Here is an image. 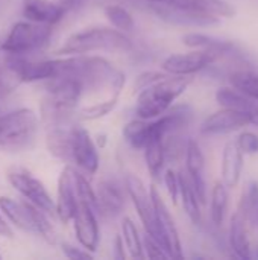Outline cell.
<instances>
[{"instance_id": "1", "label": "cell", "mask_w": 258, "mask_h": 260, "mask_svg": "<svg viewBox=\"0 0 258 260\" xmlns=\"http://www.w3.org/2000/svg\"><path fill=\"white\" fill-rule=\"evenodd\" d=\"M56 76H70L79 81L84 90L108 88L113 94H120L125 87V73L116 69L109 61L102 56L73 55L65 59H55Z\"/></svg>"}, {"instance_id": "2", "label": "cell", "mask_w": 258, "mask_h": 260, "mask_svg": "<svg viewBox=\"0 0 258 260\" xmlns=\"http://www.w3.org/2000/svg\"><path fill=\"white\" fill-rule=\"evenodd\" d=\"M192 84L190 76H173L167 78L143 88L138 91L135 114L140 119L152 120L167 113L173 102L189 88Z\"/></svg>"}, {"instance_id": "3", "label": "cell", "mask_w": 258, "mask_h": 260, "mask_svg": "<svg viewBox=\"0 0 258 260\" xmlns=\"http://www.w3.org/2000/svg\"><path fill=\"white\" fill-rule=\"evenodd\" d=\"M132 41L125 32L111 27H88L70 35L56 50L58 55H85L90 52H128Z\"/></svg>"}, {"instance_id": "4", "label": "cell", "mask_w": 258, "mask_h": 260, "mask_svg": "<svg viewBox=\"0 0 258 260\" xmlns=\"http://www.w3.org/2000/svg\"><path fill=\"white\" fill-rule=\"evenodd\" d=\"M0 209L6 215V218L20 230L36 235L49 244H53L56 241V233L52 224L47 221L46 213L32 203H18L12 198L2 197Z\"/></svg>"}, {"instance_id": "5", "label": "cell", "mask_w": 258, "mask_h": 260, "mask_svg": "<svg viewBox=\"0 0 258 260\" xmlns=\"http://www.w3.org/2000/svg\"><path fill=\"white\" fill-rule=\"evenodd\" d=\"M36 117L27 110H15L0 117V148L6 151H23L35 137Z\"/></svg>"}, {"instance_id": "6", "label": "cell", "mask_w": 258, "mask_h": 260, "mask_svg": "<svg viewBox=\"0 0 258 260\" xmlns=\"http://www.w3.org/2000/svg\"><path fill=\"white\" fill-rule=\"evenodd\" d=\"M50 35L52 29L49 24L20 21L12 26L11 32L2 43V50L12 55L36 52L49 43Z\"/></svg>"}, {"instance_id": "7", "label": "cell", "mask_w": 258, "mask_h": 260, "mask_svg": "<svg viewBox=\"0 0 258 260\" xmlns=\"http://www.w3.org/2000/svg\"><path fill=\"white\" fill-rule=\"evenodd\" d=\"M125 189H126L129 198L132 200V203L135 206V210H137V213L140 216V221H141V224L144 227L146 235L151 236L154 241H157L167 251L163 235H161V230H160V225H158V218H157V212H155V206H154V201H152L151 190H148L144 183L134 174L126 175Z\"/></svg>"}, {"instance_id": "8", "label": "cell", "mask_w": 258, "mask_h": 260, "mask_svg": "<svg viewBox=\"0 0 258 260\" xmlns=\"http://www.w3.org/2000/svg\"><path fill=\"white\" fill-rule=\"evenodd\" d=\"M8 180L17 192H20L29 203L36 206L46 215H56V206L44 184L36 180L27 169L18 166L11 168L8 171Z\"/></svg>"}, {"instance_id": "9", "label": "cell", "mask_w": 258, "mask_h": 260, "mask_svg": "<svg viewBox=\"0 0 258 260\" xmlns=\"http://www.w3.org/2000/svg\"><path fill=\"white\" fill-rule=\"evenodd\" d=\"M220 55L210 50L196 49L187 53H173L161 62V70L173 76H192L210 67Z\"/></svg>"}, {"instance_id": "10", "label": "cell", "mask_w": 258, "mask_h": 260, "mask_svg": "<svg viewBox=\"0 0 258 260\" xmlns=\"http://www.w3.org/2000/svg\"><path fill=\"white\" fill-rule=\"evenodd\" d=\"M146 9L152 12L160 20L178 24V26H213L220 21V18L207 15L184 6L176 5H164V3H144Z\"/></svg>"}, {"instance_id": "11", "label": "cell", "mask_w": 258, "mask_h": 260, "mask_svg": "<svg viewBox=\"0 0 258 260\" xmlns=\"http://www.w3.org/2000/svg\"><path fill=\"white\" fill-rule=\"evenodd\" d=\"M71 161L88 175L99 169V154L91 136L82 126L75 125L71 129Z\"/></svg>"}, {"instance_id": "12", "label": "cell", "mask_w": 258, "mask_h": 260, "mask_svg": "<svg viewBox=\"0 0 258 260\" xmlns=\"http://www.w3.org/2000/svg\"><path fill=\"white\" fill-rule=\"evenodd\" d=\"M149 190L152 195V201H154L157 218H158V225H160L166 248H167L170 257L181 259L182 257V245H181V238H179V232H178V227L175 224V219L170 215V212H169L164 200L161 198L160 192L157 190V187L151 186Z\"/></svg>"}, {"instance_id": "13", "label": "cell", "mask_w": 258, "mask_h": 260, "mask_svg": "<svg viewBox=\"0 0 258 260\" xmlns=\"http://www.w3.org/2000/svg\"><path fill=\"white\" fill-rule=\"evenodd\" d=\"M96 213L97 212L90 204L79 200V204L73 218L75 233H76L79 244L82 245V248L91 253L97 250L99 241H100V232H99V222H97Z\"/></svg>"}, {"instance_id": "14", "label": "cell", "mask_w": 258, "mask_h": 260, "mask_svg": "<svg viewBox=\"0 0 258 260\" xmlns=\"http://www.w3.org/2000/svg\"><path fill=\"white\" fill-rule=\"evenodd\" d=\"M246 125H251L249 117L246 114L222 107V110L213 113L202 122L201 133L204 136H224L239 131Z\"/></svg>"}, {"instance_id": "15", "label": "cell", "mask_w": 258, "mask_h": 260, "mask_svg": "<svg viewBox=\"0 0 258 260\" xmlns=\"http://www.w3.org/2000/svg\"><path fill=\"white\" fill-rule=\"evenodd\" d=\"M75 172L71 168H64L58 180V200H56V215L62 222L73 221L79 197L76 190Z\"/></svg>"}, {"instance_id": "16", "label": "cell", "mask_w": 258, "mask_h": 260, "mask_svg": "<svg viewBox=\"0 0 258 260\" xmlns=\"http://www.w3.org/2000/svg\"><path fill=\"white\" fill-rule=\"evenodd\" d=\"M186 171L192 186L195 187L202 206L207 203V181H205V157L196 140H189L186 146Z\"/></svg>"}, {"instance_id": "17", "label": "cell", "mask_w": 258, "mask_h": 260, "mask_svg": "<svg viewBox=\"0 0 258 260\" xmlns=\"http://www.w3.org/2000/svg\"><path fill=\"white\" fill-rule=\"evenodd\" d=\"M68 8L70 6L65 2L58 3L52 0H24L23 15L33 23L53 26L64 18Z\"/></svg>"}, {"instance_id": "18", "label": "cell", "mask_w": 258, "mask_h": 260, "mask_svg": "<svg viewBox=\"0 0 258 260\" xmlns=\"http://www.w3.org/2000/svg\"><path fill=\"white\" fill-rule=\"evenodd\" d=\"M99 200V213L111 218L119 216L125 209V193L122 186L114 178H105L96 190Z\"/></svg>"}, {"instance_id": "19", "label": "cell", "mask_w": 258, "mask_h": 260, "mask_svg": "<svg viewBox=\"0 0 258 260\" xmlns=\"http://www.w3.org/2000/svg\"><path fill=\"white\" fill-rule=\"evenodd\" d=\"M216 101L220 107L236 110L239 113H243L249 117L251 125L258 117V101L246 96L237 88L222 87L216 91Z\"/></svg>"}, {"instance_id": "20", "label": "cell", "mask_w": 258, "mask_h": 260, "mask_svg": "<svg viewBox=\"0 0 258 260\" xmlns=\"http://www.w3.org/2000/svg\"><path fill=\"white\" fill-rule=\"evenodd\" d=\"M243 171V151L236 140L227 142L222 152V181L228 187H236Z\"/></svg>"}, {"instance_id": "21", "label": "cell", "mask_w": 258, "mask_h": 260, "mask_svg": "<svg viewBox=\"0 0 258 260\" xmlns=\"http://www.w3.org/2000/svg\"><path fill=\"white\" fill-rule=\"evenodd\" d=\"M14 67L17 69L23 82H35L52 79L56 73V62L55 59L49 61H23V59H12Z\"/></svg>"}, {"instance_id": "22", "label": "cell", "mask_w": 258, "mask_h": 260, "mask_svg": "<svg viewBox=\"0 0 258 260\" xmlns=\"http://www.w3.org/2000/svg\"><path fill=\"white\" fill-rule=\"evenodd\" d=\"M230 245L240 259L251 257V244L246 233V219L240 212L234 213L230 225Z\"/></svg>"}, {"instance_id": "23", "label": "cell", "mask_w": 258, "mask_h": 260, "mask_svg": "<svg viewBox=\"0 0 258 260\" xmlns=\"http://www.w3.org/2000/svg\"><path fill=\"white\" fill-rule=\"evenodd\" d=\"M182 43L192 49H202V50H210V52H216L219 55H225L230 53L231 50H234V44L231 41L213 37V35H207V34H199V32H190L186 34L182 37Z\"/></svg>"}, {"instance_id": "24", "label": "cell", "mask_w": 258, "mask_h": 260, "mask_svg": "<svg viewBox=\"0 0 258 260\" xmlns=\"http://www.w3.org/2000/svg\"><path fill=\"white\" fill-rule=\"evenodd\" d=\"M179 197H181L182 207L187 216L190 218V221L195 225H201L202 224V212H201L202 203L195 187L192 186L189 177H184V174H179Z\"/></svg>"}, {"instance_id": "25", "label": "cell", "mask_w": 258, "mask_h": 260, "mask_svg": "<svg viewBox=\"0 0 258 260\" xmlns=\"http://www.w3.org/2000/svg\"><path fill=\"white\" fill-rule=\"evenodd\" d=\"M179 6L198 11L207 15H213L217 18H231L236 15V8L225 0H182Z\"/></svg>"}, {"instance_id": "26", "label": "cell", "mask_w": 258, "mask_h": 260, "mask_svg": "<svg viewBox=\"0 0 258 260\" xmlns=\"http://www.w3.org/2000/svg\"><path fill=\"white\" fill-rule=\"evenodd\" d=\"M144 161L149 174L152 178H160L164 163H166V149H164V139L152 137L148 145L144 146Z\"/></svg>"}, {"instance_id": "27", "label": "cell", "mask_w": 258, "mask_h": 260, "mask_svg": "<svg viewBox=\"0 0 258 260\" xmlns=\"http://www.w3.org/2000/svg\"><path fill=\"white\" fill-rule=\"evenodd\" d=\"M123 139L134 149H144L148 142L151 140V120L137 119L131 120L123 126Z\"/></svg>"}, {"instance_id": "28", "label": "cell", "mask_w": 258, "mask_h": 260, "mask_svg": "<svg viewBox=\"0 0 258 260\" xmlns=\"http://www.w3.org/2000/svg\"><path fill=\"white\" fill-rule=\"evenodd\" d=\"M228 186L222 181L216 183L211 190V201H210V216L211 222L216 227H220L225 221L227 212H228Z\"/></svg>"}, {"instance_id": "29", "label": "cell", "mask_w": 258, "mask_h": 260, "mask_svg": "<svg viewBox=\"0 0 258 260\" xmlns=\"http://www.w3.org/2000/svg\"><path fill=\"white\" fill-rule=\"evenodd\" d=\"M120 229H122V238L125 241V247H126L129 256L134 259H143L144 257V244H143L132 219L123 218Z\"/></svg>"}, {"instance_id": "30", "label": "cell", "mask_w": 258, "mask_h": 260, "mask_svg": "<svg viewBox=\"0 0 258 260\" xmlns=\"http://www.w3.org/2000/svg\"><path fill=\"white\" fill-rule=\"evenodd\" d=\"M230 82L234 88L240 90L246 96L258 101V72L237 70V72L231 73Z\"/></svg>"}, {"instance_id": "31", "label": "cell", "mask_w": 258, "mask_h": 260, "mask_svg": "<svg viewBox=\"0 0 258 260\" xmlns=\"http://www.w3.org/2000/svg\"><path fill=\"white\" fill-rule=\"evenodd\" d=\"M240 213L246 219V222L258 232V183H249L246 192L243 193L242 200V210Z\"/></svg>"}, {"instance_id": "32", "label": "cell", "mask_w": 258, "mask_h": 260, "mask_svg": "<svg viewBox=\"0 0 258 260\" xmlns=\"http://www.w3.org/2000/svg\"><path fill=\"white\" fill-rule=\"evenodd\" d=\"M105 17L108 18V21L119 30L122 32H131L135 27V21L132 14L120 5H106L103 8Z\"/></svg>"}, {"instance_id": "33", "label": "cell", "mask_w": 258, "mask_h": 260, "mask_svg": "<svg viewBox=\"0 0 258 260\" xmlns=\"http://www.w3.org/2000/svg\"><path fill=\"white\" fill-rule=\"evenodd\" d=\"M21 82L23 81L17 69L14 67L12 61H6L5 64H0V105Z\"/></svg>"}, {"instance_id": "34", "label": "cell", "mask_w": 258, "mask_h": 260, "mask_svg": "<svg viewBox=\"0 0 258 260\" xmlns=\"http://www.w3.org/2000/svg\"><path fill=\"white\" fill-rule=\"evenodd\" d=\"M117 102H119V96L111 94L109 99L93 104V105L85 107L84 110H81V117L84 120H96V119L105 117L106 114H109L117 107Z\"/></svg>"}, {"instance_id": "35", "label": "cell", "mask_w": 258, "mask_h": 260, "mask_svg": "<svg viewBox=\"0 0 258 260\" xmlns=\"http://www.w3.org/2000/svg\"><path fill=\"white\" fill-rule=\"evenodd\" d=\"M75 181H76V190H78V197L81 201L90 204L96 212H99V200H97V193L96 190L91 187L90 181L79 172H75Z\"/></svg>"}, {"instance_id": "36", "label": "cell", "mask_w": 258, "mask_h": 260, "mask_svg": "<svg viewBox=\"0 0 258 260\" xmlns=\"http://www.w3.org/2000/svg\"><path fill=\"white\" fill-rule=\"evenodd\" d=\"M167 76H169V73H166L164 70L163 72H157V70L143 72V73H140L137 76V79L134 82V90L141 91L143 88H146V87H149V85H152V84H155V82H158V81H161V79H164Z\"/></svg>"}, {"instance_id": "37", "label": "cell", "mask_w": 258, "mask_h": 260, "mask_svg": "<svg viewBox=\"0 0 258 260\" xmlns=\"http://www.w3.org/2000/svg\"><path fill=\"white\" fill-rule=\"evenodd\" d=\"M163 180H164V184H166V189H167V193H169L172 203L178 204V200H179V175H176L172 169H167L163 175Z\"/></svg>"}, {"instance_id": "38", "label": "cell", "mask_w": 258, "mask_h": 260, "mask_svg": "<svg viewBox=\"0 0 258 260\" xmlns=\"http://www.w3.org/2000/svg\"><path fill=\"white\" fill-rule=\"evenodd\" d=\"M243 154H257L258 152V136L251 131L240 133L239 139L236 140Z\"/></svg>"}, {"instance_id": "39", "label": "cell", "mask_w": 258, "mask_h": 260, "mask_svg": "<svg viewBox=\"0 0 258 260\" xmlns=\"http://www.w3.org/2000/svg\"><path fill=\"white\" fill-rule=\"evenodd\" d=\"M143 244H144V250L148 251V257L149 259H155V260H164V259H169L170 256H169V253L157 242V241H154L151 236H148L146 235V238H144V241H143Z\"/></svg>"}, {"instance_id": "40", "label": "cell", "mask_w": 258, "mask_h": 260, "mask_svg": "<svg viewBox=\"0 0 258 260\" xmlns=\"http://www.w3.org/2000/svg\"><path fill=\"white\" fill-rule=\"evenodd\" d=\"M62 251L64 254L68 257V259L73 260H87V259H93V254L91 251L88 250H82V248H76L73 245H68V244H62Z\"/></svg>"}, {"instance_id": "41", "label": "cell", "mask_w": 258, "mask_h": 260, "mask_svg": "<svg viewBox=\"0 0 258 260\" xmlns=\"http://www.w3.org/2000/svg\"><path fill=\"white\" fill-rule=\"evenodd\" d=\"M123 238L122 236H116V239H114V257L117 260H125V250L123 248H126V247H123Z\"/></svg>"}, {"instance_id": "42", "label": "cell", "mask_w": 258, "mask_h": 260, "mask_svg": "<svg viewBox=\"0 0 258 260\" xmlns=\"http://www.w3.org/2000/svg\"><path fill=\"white\" fill-rule=\"evenodd\" d=\"M0 235H2V236H8V238L12 236V230H11V227L8 225V222L2 218V215H0Z\"/></svg>"}, {"instance_id": "43", "label": "cell", "mask_w": 258, "mask_h": 260, "mask_svg": "<svg viewBox=\"0 0 258 260\" xmlns=\"http://www.w3.org/2000/svg\"><path fill=\"white\" fill-rule=\"evenodd\" d=\"M64 2H65V3H67V5H68L70 8H71V6L81 5V3H82V2H85V0H64Z\"/></svg>"}, {"instance_id": "44", "label": "cell", "mask_w": 258, "mask_h": 260, "mask_svg": "<svg viewBox=\"0 0 258 260\" xmlns=\"http://www.w3.org/2000/svg\"><path fill=\"white\" fill-rule=\"evenodd\" d=\"M0 257H2V254H0Z\"/></svg>"}]
</instances>
